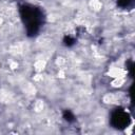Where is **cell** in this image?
Returning <instances> with one entry per match:
<instances>
[{
  "mask_svg": "<svg viewBox=\"0 0 135 135\" xmlns=\"http://www.w3.org/2000/svg\"><path fill=\"white\" fill-rule=\"evenodd\" d=\"M108 75L112 78H120V77H126L127 71L120 66H114L111 68L108 72Z\"/></svg>",
  "mask_w": 135,
  "mask_h": 135,
  "instance_id": "1",
  "label": "cell"
},
{
  "mask_svg": "<svg viewBox=\"0 0 135 135\" xmlns=\"http://www.w3.org/2000/svg\"><path fill=\"white\" fill-rule=\"evenodd\" d=\"M120 100V97L117 93H107L102 97V101L107 104H116Z\"/></svg>",
  "mask_w": 135,
  "mask_h": 135,
  "instance_id": "2",
  "label": "cell"
},
{
  "mask_svg": "<svg viewBox=\"0 0 135 135\" xmlns=\"http://www.w3.org/2000/svg\"><path fill=\"white\" fill-rule=\"evenodd\" d=\"M46 66V60L45 59H37L34 63V69L37 73L42 72Z\"/></svg>",
  "mask_w": 135,
  "mask_h": 135,
  "instance_id": "3",
  "label": "cell"
},
{
  "mask_svg": "<svg viewBox=\"0 0 135 135\" xmlns=\"http://www.w3.org/2000/svg\"><path fill=\"white\" fill-rule=\"evenodd\" d=\"M89 6L94 12H99L102 8V2L100 0H90Z\"/></svg>",
  "mask_w": 135,
  "mask_h": 135,
  "instance_id": "4",
  "label": "cell"
},
{
  "mask_svg": "<svg viewBox=\"0 0 135 135\" xmlns=\"http://www.w3.org/2000/svg\"><path fill=\"white\" fill-rule=\"evenodd\" d=\"M44 109V102L43 100L41 99H38L36 101H34V104H33V110L36 112V113H40L42 112Z\"/></svg>",
  "mask_w": 135,
  "mask_h": 135,
  "instance_id": "5",
  "label": "cell"
},
{
  "mask_svg": "<svg viewBox=\"0 0 135 135\" xmlns=\"http://www.w3.org/2000/svg\"><path fill=\"white\" fill-rule=\"evenodd\" d=\"M123 83H124V77H120V78H114L111 84L113 88H121Z\"/></svg>",
  "mask_w": 135,
  "mask_h": 135,
  "instance_id": "6",
  "label": "cell"
},
{
  "mask_svg": "<svg viewBox=\"0 0 135 135\" xmlns=\"http://www.w3.org/2000/svg\"><path fill=\"white\" fill-rule=\"evenodd\" d=\"M24 91H25V93L31 94V95L35 94V88H34V85L31 84V83H26V84L24 85Z\"/></svg>",
  "mask_w": 135,
  "mask_h": 135,
  "instance_id": "7",
  "label": "cell"
},
{
  "mask_svg": "<svg viewBox=\"0 0 135 135\" xmlns=\"http://www.w3.org/2000/svg\"><path fill=\"white\" fill-rule=\"evenodd\" d=\"M55 63H56V65H58L59 68H62V66L66 63V59H65V58H63V57H57V59H56Z\"/></svg>",
  "mask_w": 135,
  "mask_h": 135,
  "instance_id": "8",
  "label": "cell"
},
{
  "mask_svg": "<svg viewBox=\"0 0 135 135\" xmlns=\"http://www.w3.org/2000/svg\"><path fill=\"white\" fill-rule=\"evenodd\" d=\"M42 79H43V76H42L41 74H39V73H38L36 76H34V80H35L36 82H39V81H41Z\"/></svg>",
  "mask_w": 135,
  "mask_h": 135,
  "instance_id": "9",
  "label": "cell"
},
{
  "mask_svg": "<svg viewBox=\"0 0 135 135\" xmlns=\"http://www.w3.org/2000/svg\"><path fill=\"white\" fill-rule=\"evenodd\" d=\"M18 66V63H17V61H13V62H11V68L14 70V69H16Z\"/></svg>",
  "mask_w": 135,
  "mask_h": 135,
  "instance_id": "10",
  "label": "cell"
},
{
  "mask_svg": "<svg viewBox=\"0 0 135 135\" xmlns=\"http://www.w3.org/2000/svg\"><path fill=\"white\" fill-rule=\"evenodd\" d=\"M58 77L64 78V71H63V70H60V71L58 72Z\"/></svg>",
  "mask_w": 135,
  "mask_h": 135,
  "instance_id": "11",
  "label": "cell"
},
{
  "mask_svg": "<svg viewBox=\"0 0 135 135\" xmlns=\"http://www.w3.org/2000/svg\"><path fill=\"white\" fill-rule=\"evenodd\" d=\"M2 23H3V18L0 16V25H2Z\"/></svg>",
  "mask_w": 135,
  "mask_h": 135,
  "instance_id": "12",
  "label": "cell"
}]
</instances>
